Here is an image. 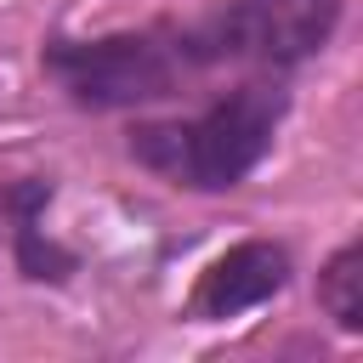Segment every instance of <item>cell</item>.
I'll return each mask as SVG.
<instances>
[{
    "label": "cell",
    "instance_id": "6da1fadb",
    "mask_svg": "<svg viewBox=\"0 0 363 363\" xmlns=\"http://www.w3.org/2000/svg\"><path fill=\"white\" fill-rule=\"evenodd\" d=\"M284 91L267 79H250L238 91H227L221 102H210L193 119H164V125H136L130 130V159L159 170L176 187H199V193H221L238 187L272 147L278 125H284Z\"/></svg>",
    "mask_w": 363,
    "mask_h": 363
},
{
    "label": "cell",
    "instance_id": "7a4b0ae2",
    "mask_svg": "<svg viewBox=\"0 0 363 363\" xmlns=\"http://www.w3.org/2000/svg\"><path fill=\"white\" fill-rule=\"evenodd\" d=\"M199 68L187 28H142V34H102V40H51L45 74L79 108H136L170 96Z\"/></svg>",
    "mask_w": 363,
    "mask_h": 363
},
{
    "label": "cell",
    "instance_id": "8992f818",
    "mask_svg": "<svg viewBox=\"0 0 363 363\" xmlns=\"http://www.w3.org/2000/svg\"><path fill=\"white\" fill-rule=\"evenodd\" d=\"M6 204H11V193H6V199H0V210H6Z\"/></svg>",
    "mask_w": 363,
    "mask_h": 363
},
{
    "label": "cell",
    "instance_id": "5b68a950",
    "mask_svg": "<svg viewBox=\"0 0 363 363\" xmlns=\"http://www.w3.org/2000/svg\"><path fill=\"white\" fill-rule=\"evenodd\" d=\"M318 306L346 335L363 329V244H346V250L329 255V267L318 272Z\"/></svg>",
    "mask_w": 363,
    "mask_h": 363
},
{
    "label": "cell",
    "instance_id": "277c9868",
    "mask_svg": "<svg viewBox=\"0 0 363 363\" xmlns=\"http://www.w3.org/2000/svg\"><path fill=\"white\" fill-rule=\"evenodd\" d=\"M284 284H289V255H284V244L244 238V244H233L227 255H216V261L199 272V284H193V295H187V318H199V323H227V318L272 301Z\"/></svg>",
    "mask_w": 363,
    "mask_h": 363
},
{
    "label": "cell",
    "instance_id": "3957f363",
    "mask_svg": "<svg viewBox=\"0 0 363 363\" xmlns=\"http://www.w3.org/2000/svg\"><path fill=\"white\" fill-rule=\"evenodd\" d=\"M340 23V0H227L210 23L187 28L199 68L210 62H255L289 68L329 45Z\"/></svg>",
    "mask_w": 363,
    "mask_h": 363
}]
</instances>
